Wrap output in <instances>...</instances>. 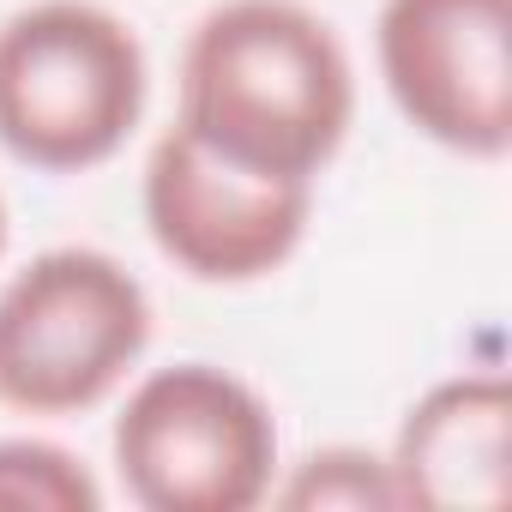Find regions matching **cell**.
Wrapping results in <instances>:
<instances>
[{
  "label": "cell",
  "instance_id": "6da1fadb",
  "mask_svg": "<svg viewBox=\"0 0 512 512\" xmlns=\"http://www.w3.org/2000/svg\"><path fill=\"white\" fill-rule=\"evenodd\" d=\"M356 121V67L302 0H223L181 49L187 127L217 157L278 181H320Z\"/></svg>",
  "mask_w": 512,
  "mask_h": 512
},
{
  "label": "cell",
  "instance_id": "7a4b0ae2",
  "mask_svg": "<svg viewBox=\"0 0 512 512\" xmlns=\"http://www.w3.org/2000/svg\"><path fill=\"white\" fill-rule=\"evenodd\" d=\"M151 67L97 0H31L0 25V151L43 175L109 163L139 127Z\"/></svg>",
  "mask_w": 512,
  "mask_h": 512
},
{
  "label": "cell",
  "instance_id": "3957f363",
  "mask_svg": "<svg viewBox=\"0 0 512 512\" xmlns=\"http://www.w3.org/2000/svg\"><path fill=\"white\" fill-rule=\"evenodd\" d=\"M151 344V296L103 247H49L0 290V404L97 410Z\"/></svg>",
  "mask_w": 512,
  "mask_h": 512
},
{
  "label": "cell",
  "instance_id": "277c9868",
  "mask_svg": "<svg viewBox=\"0 0 512 512\" xmlns=\"http://www.w3.org/2000/svg\"><path fill=\"white\" fill-rule=\"evenodd\" d=\"M115 470L145 512H247L272 500V404L217 362L151 368L115 416Z\"/></svg>",
  "mask_w": 512,
  "mask_h": 512
},
{
  "label": "cell",
  "instance_id": "5b68a950",
  "mask_svg": "<svg viewBox=\"0 0 512 512\" xmlns=\"http://www.w3.org/2000/svg\"><path fill=\"white\" fill-rule=\"evenodd\" d=\"M139 205L157 253L193 284H260L302 247L314 187L241 169L187 127H169L145 157Z\"/></svg>",
  "mask_w": 512,
  "mask_h": 512
},
{
  "label": "cell",
  "instance_id": "8992f818",
  "mask_svg": "<svg viewBox=\"0 0 512 512\" xmlns=\"http://www.w3.org/2000/svg\"><path fill=\"white\" fill-rule=\"evenodd\" d=\"M398 115L440 151H512V0H386L374 25Z\"/></svg>",
  "mask_w": 512,
  "mask_h": 512
},
{
  "label": "cell",
  "instance_id": "52a82bcc",
  "mask_svg": "<svg viewBox=\"0 0 512 512\" xmlns=\"http://www.w3.org/2000/svg\"><path fill=\"white\" fill-rule=\"evenodd\" d=\"M392 476L404 506L452 512V506H500L512 464V386L506 374H452L434 380L398 422Z\"/></svg>",
  "mask_w": 512,
  "mask_h": 512
},
{
  "label": "cell",
  "instance_id": "ba28073f",
  "mask_svg": "<svg viewBox=\"0 0 512 512\" xmlns=\"http://www.w3.org/2000/svg\"><path fill=\"white\" fill-rule=\"evenodd\" d=\"M272 500L296 506V512H404V488L392 476V458L350 446V440L308 452L290 470V482H272Z\"/></svg>",
  "mask_w": 512,
  "mask_h": 512
},
{
  "label": "cell",
  "instance_id": "9c48e42d",
  "mask_svg": "<svg viewBox=\"0 0 512 512\" xmlns=\"http://www.w3.org/2000/svg\"><path fill=\"white\" fill-rule=\"evenodd\" d=\"M0 506L7 512H97L103 482L85 470L79 452L37 440V434H13L0 440Z\"/></svg>",
  "mask_w": 512,
  "mask_h": 512
},
{
  "label": "cell",
  "instance_id": "30bf717a",
  "mask_svg": "<svg viewBox=\"0 0 512 512\" xmlns=\"http://www.w3.org/2000/svg\"><path fill=\"white\" fill-rule=\"evenodd\" d=\"M0 253H7V199H0Z\"/></svg>",
  "mask_w": 512,
  "mask_h": 512
}]
</instances>
